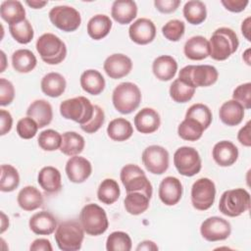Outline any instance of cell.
Returning <instances> with one entry per match:
<instances>
[{"label": "cell", "mask_w": 251, "mask_h": 251, "mask_svg": "<svg viewBox=\"0 0 251 251\" xmlns=\"http://www.w3.org/2000/svg\"><path fill=\"white\" fill-rule=\"evenodd\" d=\"M0 120H1V127H0V134L5 135L8 133L13 126V118L10 112L1 109L0 110Z\"/></svg>", "instance_id": "db71d44e"}, {"label": "cell", "mask_w": 251, "mask_h": 251, "mask_svg": "<svg viewBox=\"0 0 251 251\" xmlns=\"http://www.w3.org/2000/svg\"><path fill=\"white\" fill-rule=\"evenodd\" d=\"M128 35L134 43L146 45L154 40L156 36V26L151 20L140 18L129 25Z\"/></svg>", "instance_id": "9a60e30c"}, {"label": "cell", "mask_w": 251, "mask_h": 251, "mask_svg": "<svg viewBox=\"0 0 251 251\" xmlns=\"http://www.w3.org/2000/svg\"><path fill=\"white\" fill-rule=\"evenodd\" d=\"M183 52L186 58L193 61H201L210 56L209 41L201 35H195L186 40Z\"/></svg>", "instance_id": "484cf974"}, {"label": "cell", "mask_w": 251, "mask_h": 251, "mask_svg": "<svg viewBox=\"0 0 251 251\" xmlns=\"http://www.w3.org/2000/svg\"><path fill=\"white\" fill-rule=\"evenodd\" d=\"M251 26V18L250 17H247L243 22H242V25H241V32L243 34V36L248 40L250 41L251 40V36H250V28Z\"/></svg>", "instance_id": "680465c9"}, {"label": "cell", "mask_w": 251, "mask_h": 251, "mask_svg": "<svg viewBox=\"0 0 251 251\" xmlns=\"http://www.w3.org/2000/svg\"><path fill=\"white\" fill-rule=\"evenodd\" d=\"M158 194L165 205L174 206L181 199L182 184L177 177L166 176L159 185Z\"/></svg>", "instance_id": "ac0fdd59"}, {"label": "cell", "mask_w": 251, "mask_h": 251, "mask_svg": "<svg viewBox=\"0 0 251 251\" xmlns=\"http://www.w3.org/2000/svg\"><path fill=\"white\" fill-rule=\"evenodd\" d=\"M183 16L191 25H200L207 18L206 5L199 0H191L184 4Z\"/></svg>", "instance_id": "74e56055"}, {"label": "cell", "mask_w": 251, "mask_h": 251, "mask_svg": "<svg viewBox=\"0 0 251 251\" xmlns=\"http://www.w3.org/2000/svg\"><path fill=\"white\" fill-rule=\"evenodd\" d=\"M150 199L151 198L143 192H128L124 200L126 211L133 216L140 215L149 208Z\"/></svg>", "instance_id": "d590c367"}, {"label": "cell", "mask_w": 251, "mask_h": 251, "mask_svg": "<svg viewBox=\"0 0 251 251\" xmlns=\"http://www.w3.org/2000/svg\"><path fill=\"white\" fill-rule=\"evenodd\" d=\"M139 87L132 82H122L118 84L112 94L115 109L121 114L127 115L136 110L141 102Z\"/></svg>", "instance_id": "277c9868"}, {"label": "cell", "mask_w": 251, "mask_h": 251, "mask_svg": "<svg viewBox=\"0 0 251 251\" xmlns=\"http://www.w3.org/2000/svg\"><path fill=\"white\" fill-rule=\"evenodd\" d=\"M219 77V73L211 65H188L178 73V79L190 86L206 87L214 84Z\"/></svg>", "instance_id": "8992f818"}, {"label": "cell", "mask_w": 251, "mask_h": 251, "mask_svg": "<svg viewBox=\"0 0 251 251\" xmlns=\"http://www.w3.org/2000/svg\"><path fill=\"white\" fill-rule=\"evenodd\" d=\"M103 68L108 76L113 79H119L130 73L132 62L126 55L117 53L106 58Z\"/></svg>", "instance_id": "e0dca14e"}, {"label": "cell", "mask_w": 251, "mask_h": 251, "mask_svg": "<svg viewBox=\"0 0 251 251\" xmlns=\"http://www.w3.org/2000/svg\"><path fill=\"white\" fill-rule=\"evenodd\" d=\"M37 142L39 147L44 151H55L60 149L62 135L54 129H45L39 133Z\"/></svg>", "instance_id": "f6af8a7d"}, {"label": "cell", "mask_w": 251, "mask_h": 251, "mask_svg": "<svg viewBox=\"0 0 251 251\" xmlns=\"http://www.w3.org/2000/svg\"><path fill=\"white\" fill-rule=\"evenodd\" d=\"M17 201L23 210L29 212L34 211L42 206L43 196L36 187L27 185L20 190Z\"/></svg>", "instance_id": "f1b7e54d"}, {"label": "cell", "mask_w": 251, "mask_h": 251, "mask_svg": "<svg viewBox=\"0 0 251 251\" xmlns=\"http://www.w3.org/2000/svg\"><path fill=\"white\" fill-rule=\"evenodd\" d=\"M1 218H2V220H1V233H3L6 230V228L9 226V219L6 217V215L3 212H1Z\"/></svg>", "instance_id": "94428289"}, {"label": "cell", "mask_w": 251, "mask_h": 251, "mask_svg": "<svg viewBox=\"0 0 251 251\" xmlns=\"http://www.w3.org/2000/svg\"><path fill=\"white\" fill-rule=\"evenodd\" d=\"M185 118H191L197 121L204 129H207L212 123V112L208 106L202 103H196L191 105L186 111Z\"/></svg>", "instance_id": "7bdbcfd3"}, {"label": "cell", "mask_w": 251, "mask_h": 251, "mask_svg": "<svg viewBox=\"0 0 251 251\" xmlns=\"http://www.w3.org/2000/svg\"><path fill=\"white\" fill-rule=\"evenodd\" d=\"M49 20L53 25L66 32L76 30L81 23L79 12L67 5L53 7L49 12Z\"/></svg>", "instance_id": "8fae6325"}, {"label": "cell", "mask_w": 251, "mask_h": 251, "mask_svg": "<svg viewBox=\"0 0 251 251\" xmlns=\"http://www.w3.org/2000/svg\"><path fill=\"white\" fill-rule=\"evenodd\" d=\"M28 226L35 234L50 235L57 228V220L50 212L40 211L30 217Z\"/></svg>", "instance_id": "d6986e66"}, {"label": "cell", "mask_w": 251, "mask_h": 251, "mask_svg": "<svg viewBox=\"0 0 251 251\" xmlns=\"http://www.w3.org/2000/svg\"><path fill=\"white\" fill-rule=\"evenodd\" d=\"M1 57H2V67H1V73L4 72L5 70V67H6V56H5V53L4 51H1Z\"/></svg>", "instance_id": "be15d7a7"}, {"label": "cell", "mask_w": 251, "mask_h": 251, "mask_svg": "<svg viewBox=\"0 0 251 251\" xmlns=\"http://www.w3.org/2000/svg\"><path fill=\"white\" fill-rule=\"evenodd\" d=\"M105 122V114L103 109L98 106L94 105V113L92 118L85 124L80 125V128L86 133H94L103 126Z\"/></svg>", "instance_id": "c3c4849f"}, {"label": "cell", "mask_w": 251, "mask_h": 251, "mask_svg": "<svg viewBox=\"0 0 251 251\" xmlns=\"http://www.w3.org/2000/svg\"><path fill=\"white\" fill-rule=\"evenodd\" d=\"M212 156L219 166L229 167L236 162L238 158V149L231 141L222 140L214 145Z\"/></svg>", "instance_id": "44dd1931"}, {"label": "cell", "mask_w": 251, "mask_h": 251, "mask_svg": "<svg viewBox=\"0 0 251 251\" xmlns=\"http://www.w3.org/2000/svg\"><path fill=\"white\" fill-rule=\"evenodd\" d=\"M137 15V5L131 0H116L111 9L112 18L120 25L131 23Z\"/></svg>", "instance_id": "cb8c5ba5"}, {"label": "cell", "mask_w": 251, "mask_h": 251, "mask_svg": "<svg viewBox=\"0 0 251 251\" xmlns=\"http://www.w3.org/2000/svg\"><path fill=\"white\" fill-rule=\"evenodd\" d=\"M232 99L240 103L244 109L251 108V83L246 82L238 85L232 93Z\"/></svg>", "instance_id": "681fc988"}, {"label": "cell", "mask_w": 251, "mask_h": 251, "mask_svg": "<svg viewBox=\"0 0 251 251\" xmlns=\"http://www.w3.org/2000/svg\"><path fill=\"white\" fill-rule=\"evenodd\" d=\"M80 86L91 95H98L105 89V78L97 70H86L80 75Z\"/></svg>", "instance_id": "f546056e"}, {"label": "cell", "mask_w": 251, "mask_h": 251, "mask_svg": "<svg viewBox=\"0 0 251 251\" xmlns=\"http://www.w3.org/2000/svg\"><path fill=\"white\" fill-rule=\"evenodd\" d=\"M84 138L75 131H67L62 135L60 151L67 156H76L84 149Z\"/></svg>", "instance_id": "e575fe53"}, {"label": "cell", "mask_w": 251, "mask_h": 251, "mask_svg": "<svg viewBox=\"0 0 251 251\" xmlns=\"http://www.w3.org/2000/svg\"><path fill=\"white\" fill-rule=\"evenodd\" d=\"M47 1H37V0H31V1H25V4L31 7L32 9H41L45 5H47Z\"/></svg>", "instance_id": "91938a15"}, {"label": "cell", "mask_w": 251, "mask_h": 251, "mask_svg": "<svg viewBox=\"0 0 251 251\" xmlns=\"http://www.w3.org/2000/svg\"><path fill=\"white\" fill-rule=\"evenodd\" d=\"M38 128L39 127L36 122L29 117L22 118L21 120H19L16 126L17 133L21 138H24V139H30L34 137L35 134L37 133Z\"/></svg>", "instance_id": "7dc6e473"}, {"label": "cell", "mask_w": 251, "mask_h": 251, "mask_svg": "<svg viewBox=\"0 0 251 251\" xmlns=\"http://www.w3.org/2000/svg\"><path fill=\"white\" fill-rule=\"evenodd\" d=\"M79 223L84 232L93 236L103 234L109 226L105 210L94 203L83 206L79 214Z\"/></svg>", "instance_id": "5b68a950"}, {"label": "cell", "mask_w": 251, "mask_h": 251, "mask_svg": "<svg viewBox=\"0 0 251 251\" xmlns=\"http://www.w3.org/2000/svg\"><path fill=\"white\" fill-rule=\"evenodd\" d=\"M40 187L47 193H58L62 189V177L58 169L52 166L43 167L37 176Z\"/></svg>", "instance_id": "7402d4cb"}, {"label": "cell", "mask_w": 251, "mask_h": 251, "mask_svg": "<svg viewBox=\"0 0 251 251\" xmlns=\"http://www.w3.org/2000/svg\"><path fill=\"white\" fill-rule=\"evenodd\" d=\"M133 122L137 131L144 134L155 132L161 125L160 115L152 108L141 109L135 115Z\"/></svg>", "instance_id": "ffe728a7"}, {"label": "cell", "mask_w": 251, "mask_h": 251, "mask_svg": "<svg viewBox=\"0 0 251 251\" xmlns=\"http://www.w3.org/2000/svg\"><path fill=\"white\" fill-rule=\"evenodd\" d=\"M67 86L65 77L59 73H48L45 75L40 82L42 92L52 98L61 96Z\"/></svg>", "instance_id": "83f0119b"}, {"label": "cell", "mask_w": 251, "mask_h": 251, "mask_svg": "<svg viewBox=\"0 0 251 251\" xmlns=\"http://www.w3.org/2000/svg\"><path fill=\"white\" fill-rule=\"evenodd\" d=\"M20 184V176L15 167L12 165L1 166V179L0 190L2 192H11L15 190Z\"/></svg>", "instance_id": "60d3db41"}, {"label": "cell", "mask_w": 251, "mask_h": 251, "mask_svg": "<svg viewBox=\"0 0 251 251\" xmlns=\"http://www.w3.org/2000/svg\"><path fill=\"white\" fill-rule=\"evenodd\" d=\"M142 163L146 170L154 175L164 174L170 164V156L167 149L160 145H150L142 152Z\"/></svg>", "instance_id": "4fadbf2b"}, {"label": "cell", "mask_w": 251, "mask_h": 251, "mask_svg": "<svg viewBox=\"0 0 251 251\" xmlns=\"http://www.w3.org/2000/svg\"><path fill=\"white\" fill-rule=\"evenodd\" d=\"M238 37L229 27H219L212 34L209 41L210 57L216 61H225L238 48Z\"/></svg>", "instance_id": "6da1fadb"}, {"label": "cell", "mask_w": 251, "mask_h": 251, "mask_svg": "<svg viewBox=\"0 0 251 251\" xmlns=\"http://www.w3.org/2000/svg\"><path fill=\"white\" fill-rule=\"evenodd\" d=\"M65 171L70 181L74 183H82L90 176L92 166L86 158L76 155L68 160Z\"/></svg>", "instance_id": "2e32d148"}, {"label": "cell", "mask_w": 251, "mask_h": 251, "mask_svg": "<svg viewBox=\"0 0 251 251\" xmlns=\"http://www.w3.org/2000/svg\"><path fill=\"white\" fill-rule=\"evenodd\" d=\"M174 165L181 176H193L200 172L202 162L196 149L182 146L176 149L174 154Z\"/></svg>", "instance_id": "30bf717a"}, {"label": "cell", "mask_w": 251, "mask_h": 251, "mask_svg": "<svg viewBox=\"0 0 251 251\" xmlns=\"http://www.w3.org/2000/svg\"><path fill=\"white\" fill-rule=\"evenodd\" d=\"M195 93V88L182 80L176 78L170 86V96L176 103H186L190 101Z\"/></svg>", "instance_id": "ab89813d"}, {"label": "cell", "mask_w": 251, "mask_h": 251, "mask_svg": "<svg viewBox=\"0 0 251 251\" xmlns=\"http://www.w3.org/2000/svg\"><path fill=\"white\" fill-rule=\"evenodd\" d=\"M37 64L35 55L28 49L16 50L12 55V65L16 72L26 74L31 72Z\"/></svg>", "instance_id": "836d02e7"}, {"label": "cell", "mask_w": 251, "mask_h": 251, "mask_svg": "<svg viewBox=\"0 0 251 251\" xmlns=\"http://www.w3.org/2000/svg\"><path fill=\"white\" fill-rule=\"evenodd\" d=\"M250 208V194L244 188L226 190L220 199L219 210L227 217H238Z\"/></svg>", "instance_id": "52a82bcc"}, {"label": "cell", "mask_w": 251, "mask_h": 251, "mask_svg": "<svg viewBox=\"0 0 251 251\" xmlns=\"http://www.w3.org/2000/svg\"><path fill=\"white\" fill-rule=\"evenodd\" d=\"M154 5L156 9L163 14H170L175 12L180 5L179 0H155Z\"/></svg>", "instance_id": "816d5d0a"}, {"label": "cell", "mask_w": 251, "mask_h": 251, "mask_svg": "<svg viewBox=\"0 0 251 251\" xmlns=\"http://www.w3.org/2000/svg\"><path fill=\"white\" fill-rule=\"evenodd\" d=\"M159 248L157 246V244L151 240H144L142 242H140L137 247L136 250L140 251V250H145V251H157Z\"/></svg>", "instance_id": "6f0895ef"}, {"label": "cell", "mask_w": 251, "mask_h": 251, "mask_svg": "<svg viewBox=\"0 0 251 251\" xmlns=\"http://www.w3.org/2000/svg\"><path fill=\"white\" fill-rule=\"evenodd\" d=\"M185 25L184 23L179 20H171L162 27L163 35L170 41L176 42L184 34Z\"/></svg>", "instance_id": "bcb514c9"}, {"label": "cell", "mask_w": 251, "mask_h": 251, "mask_svg": "<svg viewBox=\"0 0 251 251\" xmlns=\"http://www.w3.org/2000/svg\"><path fill=\"white\" fill-rule=\"evenodd\" d=\"M132 242L129 235L124 231H114L110 233L106 240V249L108 251H129Z\"/></svg>", "instance_id": "ee69618b"}, {"label": "cell", "mask_w": 251, "mask_h": 251, "mask_svg": "<svg viewBox=\"0 0 251 251\" xmlns=\"http://www.w3.org/2000/svg\"><path fill=\"white\" fill-rule=\"evenodd\" d=\"M204 130V127L197 121L191 118H184L178 125L177 134L183 140L196 141L201 138Z\"/></svg>", "instance_id": "f35d334b"}, {"label": "cell", "mask_w": 251, "mask_h": 251, "mask_svg": "<svg viewBox=\"0 0 251 251\" xmlns=\"http://www.w3.org/2000/svg\"><path fill=\"white\" fill-rule=\"evenodd\" d=\"M154 75L162 81H169L175 77L177 71V63L175 58L169 55L157 57L152 64Z\"/></svg>", "instance_id": "4316f807"}, {"label": "cell", "mask_w": 251, "mask_h": 251, "mask_svg": "<svg viewBox=\"0 0 251 251\" xmlns=\"http://www.w3.org/2000/svg\"><path fill=\"white\" fill-rule=\"evenodd\" d=\"M30 251H52L51 242L45 238H37L32 241L29 247Z\"/></svg>", "instance_id": "9f6ffc18"}, {"label": "cell", "mask_w": 251, "mask_h": 251, "mask_svg": "<svg viewBox=\"0 0 251 251\" xmlns=\"http://www.w3.org/2000/svg\"><path fill=\"white\" fill-rule=\"evenodd\" d=\"M94 105L84 96L67 99L60 104V114L79 125L87 123L93 116Z\"/></svg>", "instance_id": "ba28073f"}, {"label": "cell", "mask_w": 251, "mask_h": 251, "mask_svg": "<svg viewBox=\"0 0 251 251\" xmlns=\"http://www.w3.org/2000/svg\"><path fill=\"white\" fill-rule=\"evenodd\" d=\"M0 16L10 25L25 21V10L20 1L7 0L1 3Z\"/></svg>", "instance_id": "1f68e13d"}, {"label": "cell", "mask_w": 251, "mask_h": 251, "mask_svg": "<svg viewBox=\"0 0 251 251\" xmlns=\"http://www.w3.org/2000/svg\"><path fill=\"white\" fill-rule=\"evenodd\" d=\"M120 194V186L118 182L113 178H105L102 180L97 190L98 200L106 205L115 203L119 199Z\"/></svg>", "instance_id": "8d00e7d4"}, {"label": "cell", "mask_w": 251, "mask_h": 251, "mask_svg": "<svg viewBox=\"0 0 251 251\" xmlns=\"http://www.w3.org/2000/svg\"><path fill=\"white\" fill-rule=\"evenodd\" d=\"M84 230L79 222L69 220L62 222L55 230V241L63 251H76L81 248Z\"/></svg>", "instance_id": "7a4b0ae2"}, {"label": "cell", "mask_w": 251, "mask_h": 251, "mask_svg": "<svg viewBox=\"0 0 251 251\" xmlns=\"http://www.w3.org/2000/svg\"><path fill=\"white\" fill-rule=\"evenodd\" d=\"M36 50L43 62L48 65H58L67 56L66 44L57 35L47 32L38 37Z\"/></svg>", "instance_id": "3957f363"}, {"label": "cell", "mask_w": 251, "mask_h": 251, "mask_svg": "<svg viewBox=\"0 0 251 251\" xmlns=\"http://www.w3.org/2000/svg\"><path fill=\"white\" fill-rule=\"evenodd\" d=\"M112 28L111 19L103 14L93 16L87 23V33L94 40L106 37Z\"/></svg>", "instance_id": "4dcf8cb0"}, {"label": "cell", "mask_w": 251, "mask_h": 251, "mask_svg": "<svg viewBox=\"0 0 251 251\" xmlns=\"http://www.w3.org/2000/svg\"><path fill=\"white\" fill-rule=\"evenodd\" d=\"M250 52H251V49H250V48H248V49H246V50H245V52L243 53V56H242L243 60L245 61V63H246L248 66H250V65H251V60H250Z\"/></svg>", "instance_id": "6125c7cd"}, {"label": "cell", "mask_w": 251, "mask_h": 251, "mask_svg": "<svg viewBox=\"0 0 251 251\" xmlns=\"http://www.w3.org/2000/svg\"><path fill=\"white\" fill-rule=\"evenodd\" d=\"M200 233L207 241L215 242L226 239L231 233L230 224L221 217H210L200 226Z\"/></svg>", "instance_id": "5bb4252c"}, {"label": "cell", "mask_w": 251, "mask_h": 251, "mask_svg": "<svg viewBox=\"0 0 251 251\" xmlns=\"http://www.w3.org/2000/svg\"><path fill=\"white\" fill-rule=\"evenodd\" d=\"M27 117L33 119L38 125L39 128H42L52 122L53 110L51 104L44 99H37L33 101L26 110Z\"/></svg>", "instance_id": "603a6c76"}, {"label": "cell", "mask_w": 251, "mask_h": 251, "mask_svg": "<svg viewBox=\"0 0 251 251\" xmlns=\"http://www.w3.org/2000/svg\"><path fill=\"white\" fill-rule=\"evenodd\" d=\"M244 108L237 101L231 99L227 100L220 107V120L228 126H238L244 118Z\"/></svg>", "instance_id": "d4e9b609"}, {"label": "cell", "mask_w": 251, "mask_h": 251, "mask_svg": "<svg viewBox=\"0 0 251 251\" xmlns=\"http://www.w3.org/2000/svg\"><path fill=\"white\" fill-rule=\"evenodd\" d=\"M250 125H251V122L248 121L246 123V125L239 129L238 134H237V139H238L239 143L242 144L243 146H246V147H250L251 146Z\"/></svg>", "instance_id": "11a10c76"}, {"label": "cell", "mask_w": 251, "mask_h": 251, "mask_svg": "<svg viewBox=\"0 0 251 251\" xmlns=\"http://www.w3.org/2000/svg\"><path fill=\"white\" fill-rule=\"evenodd\" d=\"M15 98V87L13 83L4 78H0V105L7 106L10 105Z\"/></svg>", "instance_id": "f907efd6"}, {"label": "cell", "mask_w": 251, "mask_h": 251, "mask_svg": "<svg viewBox=\"0 0 251 251\" xmlns=\"http://www.w3.org/2000/svg\"><path fill=\"white\" fill-rule=\"evenodd\" d=\"M9 31H10L12 37L17 42H19L21 44L29 43L34 36V31H33L32 25L29 23V21L26 19L23 22L10 25Z\"/></svg>", "instance_id": "b9f144b4"}, {"label": "cell", "mask_w": 251, "mask_h": 251, "mask_svg": "<svg viewBox=\"0 0 251 251\" xmlns=\"http://www.w3.org/2000/svg\"><path fill=\"white\" fill-rule=\"evenodd\" d=\"M223 6L232 13H239L245 10L248 5V0H222Z\"/></svg>", "instance_id": "f5cc1de1"}, {"label": "cell", "mask_w": 251, "mask_h": 251, "mask_svg": "<svg viewBox=\"0 0 251 251\" xmlns=\"http://www.w3.org/2000/svg\"><path fill=\"white\" fill-rule=\"evenodd\" d=\"M108 136L114 141H125L131 137L133 127L129 121L124 118H117L112 120L107 126Z\"/></svg>", "instance_id": "d6a6232c"}, {"label": "cell", "mask_w": 251, "mask_h": 251, "mask_svg": "<svg viewBox=\"0 0 251 251\" xmlns=\"http://www.w3.org/2000/svg\"><path fill=\"white\" fill-rule=\"evenodd\" d=\"M216 198V186L208 177L197 179L191 187V204L199 211H205L212 207Z\"/></svg>", "instance_id": "7c38bea8"}, {"label": "cell", "mask_w": 251, "mask_h": 251, "mask_svg": "<svg viewBox=\"0 0 251 251\" xmlns=\"http://www.w3.org/2000/svg\"><path fill=\"white\" fill-rule=\"evenodd\" d=\"M120 177L123 185L126 188V193L128 192H143L148 197H152L153 187L145 173L134 164H127L121 170Z\"/></svg>", "instance_id": "9c48e42d"}]
</instances>
